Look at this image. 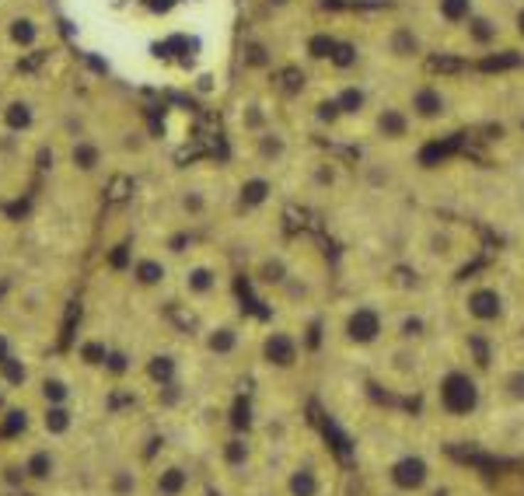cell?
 Returning a JSON list of instances; mask_svg holds the SVG:
<instances>
[{"instance_id": "cell-1", "label": "cell", "mask_w": 524, "mask_h": 496, "mask_svg": "<svg viewBox=\"0 0 524 496\" xmlns=\"http://www.w3.org/2000/svg\"><path fill=\"white\" fill-rule=\"evenodd\" d=\"M493 343L472 335H444L419 392V426L437 444L476 441L489 413L486 357Z\"/></svg>"}, {"instance_id": "cell-2", "label": "cell", "mask_w": 524, "mask_h": 496, "mask_svg": "<svg viewBox=\"0 0 524 496\" xmlns=\"http://www.w3.org/2000/svg\"><path fill=\"white\" fill-rule=\"evenodd\" d=\"M360 468L374 496H434L451 479L437 441L419 430L374 423L360 441Z\"/></svg>"}, {"instance_id": "cell-3", "label": "cell", "mask_w": 524, "mask_h": 496, "mask_svg": "<svg viewBox=\"0 0 524 496\" xmlns=\"http://www.w3.org/2000/svg\"><path fill=\"white\" fill-rule=\"evenodd\" d=\"M451 322H454V332L461 335L503 343L521 335L524 308L518 293L500 280V273H472V276H461L454 287Z\"/></svg>"}, {"instance_id": "cell-4", "label": "cell", "mask_w": 524, "mask_h": 496, "mask_svg": "<svg viewBox=\"0 0 524 496\" xmlns=\"http://www.w3.org/2000/svg\"><path fill=\"white\" fill-rule=\"evenodd\" d=\"M392 301L381 297H350L339 301L322 325V339L328 353L350 367H370L378 360V353L388 346L392 339Z\"/></svg>"}, {"instance_id": "cell-5", "label": "cell", "mask_w": 524, "mask_h": 496, "mask_svg": "<svg viewBox=\"0 0 524 496\" xmlns=\"http://www.w3.org/2000/svg\"><path fill=\"white\" fill-rule=\"evenodd\" d=\"M339 461L319 433H304L280 468V496H339Z\"/></svg>"}, {"instance_id": "cell-6", "label": "cell", "mask_w": 524, "mask_h": 496, "mask_svg": "<svg viewBox=\"0 0 524 496\" xmlns=\"http://www.w3.org/2000/svg\"><path fill=\"white\" fill-rule=\"evenodd\" d=\"M489 413H524V339L493 343L486 357Z\"/></svg>"}, {"instance_id": "cell-7", "label": "cell", "mask_w": 524, "mask_h": 496, "mask_svg": "<svg viewBox=\"0 0 524 496\" xmlns=\"http://www.w3.org/2000/svg\"><path fill=\"white\" fill-rule=\"evenodd\" d=\"M405 112L409 119L419 126H430V123H441L444 116L451 112V98L437 81H423V84H412L409 95H405Z\"/></svg>"}, {"instance_id": "cell-8", "label": "cell", "mask_w": 524, "mask_h": 496, "mask_svg": "<svg viewBox=\"0 0 524 496\" xmlns=\"http://www.w3.org/2000/svg\"><path fill=\"white\" fill-rule=\"evenodd\" d=\"M262 360L280 374L297 371L304 364V335L294 329H273L262 339Z\"/></svg>"}, {"instance_id": "cell-9", "label": "cell", "mask_w": 524, "mask_h": 496, "mask_svg": "<svg viewBox=\"0 0 524 496\" xmlns=\"http://www.w3.org/2000/svg\"><path fill=\"white\" fill-rule=\"evenodd\" d=\"M476 14H479L476 0H434V18L447 32H461Z\"/></svg>"}, {"instance_id": "cell-10", "label": "cell", "mask_w": 524, "mask_h": 496, "mask_svg": "<svg viewBox=\"0 0 524 496\" xmlns=\"http://www.w3.org/2000/svg\"><path fill=\"white\" fill-rule=\"evenodd\" d=\"M412 119H409V112H405V105H385V109H378L374 112V129H378V136H385V140H405L409 133H412Z\"/></svg>"}, {"instance_id": "cell-11", "label": "cell", "mask_w": 524, "mask_h": 496, "mask_svg": "<svg viewBox=\"0 0 524 496\" xmlns=\"http://www.w3.org/2000/svg\"><path fill=\"white\" fill-rule=\"evenodd\" d=\"M186 482H189V475L182 468H164L161 479H158V490H161V496H178L186 490Z\"/></svg>"}, {"instance_id": "cell-12", "label": "cell", "mask_w": 524, "mask_h": 496, "mask_svg": "<svg viewBox=\"0 0 524 496\" xmlns=\"http://www.w3.org/2000/svg\"><path fill=\"white\" fill-rule=\"evenodd\" d=\"M213 287H217V276H213V269L196 266V269L189 273V290H193V293H210Z\"/></svg>"}, {"instance_id": "cell-13", "label": "cell", "mask_w": 524, "mask_h": 496, "mask_svg": "<svg viewBox=\"0 0 524 496\" xmlns=\"http://www.w3.org/2000/svg\"><path fill=\"white\" fill-rule=\"evenodd\" d=\"M266 193H269V185H266L262 178H252V182H245L242 200H245V203H262V200H266Z\"/></svg>"}, {"instance_id": "cell-14", "label": "cell", "mask_w": 524, "mask_h": 496, "mask_svg": "<svg viewBox=\"0 0 524 496\" xmlns=\"http://www.w3.org/2000/svg\"><path fill=\"white\" fill-rule=\"evenodd\" d=\"M210 350H213V353H231V350H235V332L217 329L213 335H210Z\"/></svg>"}, {"instance_id": "cell-15", "label": "cell", "mask_w": 524, "mask_h": 496, "mask_svg": "<svg viewBox=\"0 0 524 496\" xmlns=\"http://www.w3.org/2000/svg\"><path fill=\"white\" fill-rule=\"evenodd\" d=\"M32 119V112H28V105H21V102H14L11 109H7V126H14V129H21V126H28Z\"/></svg>"}, {"instance_id": "cell-16", "label": "cell", "mask_w": 524, "mask_h": 496, "mask_svg": "<svg viewBox=\"0 0 524 496\" xmlns=\"http://www.w3.org/2000/svg\"><path fill=\"white\" fill-rule=\"evenodd\" d=\"M137 276H140V284H158L164 276V269L158 262H140V266H137Z\"/></svg>"}, {"instance_id": "cell-17", "label": "cell", "mask_w": 524, "mask_h": 496, "mask_svg": "<svg viewBox=\"0 0 524 496\" xmlns=\"http://www.w3.org/2000/svg\"><path fill=\"white\" fill-rule=\"evenodd\" d=\"M434 496H483V493H479V490H465V486H458L454 479H447Z\"/></svg>"}, {"instance_id": "cell-18", "label": "cell", "mask_w": 524, "mask_h": 496, "mask_svg": "<svg viewBox=\"0 0 524 496\" xmlns=\"http://www.w3.org/2000/svg\"><path fill=\"white\" fill-rule=\"evenodd\" d=\"M46 426H49L53 433H63V430H67V413H63V409H53V413L46 416Z\"/></svg>"}, {"instance_id": "cell-19", "label": "cell", "mask_w": 524, "mask_h": 496, "mask_svg": "<svg viewBox=\"0 0 524 496\" xmlns=\"http://www.w3.org/2000/svg\"><path fill=\"white\" fill-rule=\"evenodd\" d=\"M74 161H77L81 168H95L98 154H95V147H77V151H74Z\"/></svg>"}, {"instance_id": "cell-20", "label": "cell", "mask_w": 524, "mask_h": 496, "mask_svg": "<svg viewBox=\"0 0 524 496\" xmlns=\"http://www.w3.org/2000/svg\"><path fill=\"white\" fill-rule=\"evenodd\" d=\"M11 36H14L18 42H32V39H36V28H32L28 21H18V25L11 28Z\"/></svg>"}, {"instance_id": "cell-21", "label": "cell", "mask_w": 524, "mask_h": 496, "mask_svg": "<svg viewBox=\"0 0 524 496\" xmlns=\"http://www.w3.org/2000/svg\"><path fill=\"white\" fill-rule=\"evenodd\" d=\"M84 360H87V364H98V360H105V350L91 343V346H84Z\"/></svg>"}, {"instance_id": "cell-22", "label": "cell", "mask_w": 524, "mask_h": 496, "mask_svg": "<svg viewBox=\"0 0 524 496\" xmlns=\"http://www.w3.org/2000/svg\"><path fill=\"white\" fill-rule=\"evenodd\" d=\"M510 32H514V36L524 42V4L518 7V14H514V21H510Z\"/></svg>"}, {"instance_id": "cell-23", "label": "cell", "mask_w": 524, "mask_h": 496, "mask_svg": "<svg viewBox=\"0 0 524 496\" xmlns=\"http://www.w3.org/2000/svg\"><path fill=\"white\" fill-rule=\"evenodd\" d=\"M25 426V416L21 413H11V419L4 423V433H14V430H21Z\"/></svg>"}, {"instance_id": "cell-24", "label": "cell", "mask_w": 524, "mask_h": 496, "mask_svg": "<svg viewBox=\"0 0 524 496\" xmlns=\"http://www.w3.org/2000/svg\"><path fill=\"white\" fill-rule=\"evenodd\" d=\"M28 468H32V475H46V468H49V458H46V455H36Z\"/></svg>"}, {"instance_id": "cell-25", "label": "cell", "mask_w": 524, "mask_h": 496, "mask_svg": "<svg viewBox=\"0 0 524 496\" xmlns=\"http://www.w3.org/2000/svg\"><path fill=\"white\" fill-rule=\"evenodd\" d=\"M4 371H7V377H11V381H21V377H25V371H21V367L11 360V357L4 360Z\"/></svg>"}, {"instance_id": "cell-26", "label": "cell", "mask_w": 524, "mask_h": 496, "mask_svg": "<svg viewBox=\"0 0 524 496\" xmlns=\"http://www.w3.org/2000/svg\"><path fill=\"white\" fill-rule=\"evenodd\" d=\"M126 189H129V182H126V178H116V182H112V193H109V196H112V200H122V196H126Z\"/></svg>"}, {"instance_id": "cell-27", "label": "cell", "mask_w": 524, "mask_h": 496, "mask_svg": "<svg viewBox=\"0 0 524 496\" xmlns=\"http://www.w3.org/2000/svg\"><path fill=\"white\" fill-rule=\"evenodd\" d=\"M126 262H129V255H126V245H119L116 252H112V266H116V269H122Z\"/></svg>"}, {"instance_id": "cell-28", "label": "cell", "mask_w": 524, "mask_h": 496, "mask_svg": "<svg viewBox=\"0 0 524 496\" xmlns=\"http://www.w3.org/2000/svg\"><path fill=\"white\" fill-rule=\"evenodd\" d=\"M46 395L49 399H63V384L60 381H46Z\"/></svg>"}, {"instance_id": "cell-29", "label": "cell", "mask_w": 524, "mask_h": 496, "mask_svg": "<svg viewBox=\"0 0 524 496\" xmlns=\"http://www.w3.org/2000/svg\"><path fill=\"white\" fill-rule=\"evenodd\" d=\"M42 60H46V53H36V56H28V60H25V70H36Z\"/></svg>"}, {"instance_id": "cell-30", "label": "cell", "mask_w": 524, "mask_h": 496, "mask_svg": "<svg viewBox=\"0 0 524 496\" xmlns=\"http://www.w3.org/2000/svg\"><path fill=\"white\" fill-rule=\"evenodd\" d=\"M39 165H42V168L53 165V154H49V151H42V154H39Z\"/></svg>"}, {"instance_id": "cell-31", "label": "cell", "mask_w": 524, "mask_h": 496, "mask_svg": "<svg viewBox=\"0 0 524 496\" xmlns=\"http://www.w3.org/2000/svg\"><path fill=\"white\" fill-rule=\"evenodd\" d=\"M4 360H7V343L0 339V364H4Z\"/></svg>"}]
</instances>
